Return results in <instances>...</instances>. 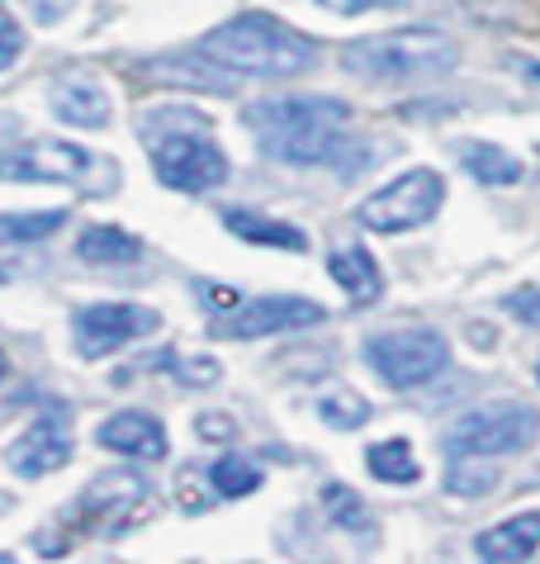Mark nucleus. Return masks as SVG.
I'll return each instance as SVG.
<instances>
[{"label": "nucleus", "instance_id": "obj_1", "mask_svg": "<svg viewBox=\"0 0 540 564\" xmlns=\"http://www.w3.org/2000/svg\"><path fill=\"white\" fill-rule=\"evenodd\" d=\"M242 119L257 133L261 152L290 166H327L352 152L346 138L352 105L337 96H270L247 105Z\"/></svg>", "mask_w": 540, "mask_h": 564}, {"label": "nucleus", "instance_id": "obj_2", "mask_svg": "<svg viewBox=\"0 0 540 564\" xmlns=\"http://www.w3.org/2000/svg\"><path fill=\"white\" fill-rule=\"evenodd\" d=\"M214 123L190 105H152L138 115V138L152 152V166L171 191H214L228 181V156L214 143Z\"/></svg>", "mask_w": 540, "mask_h": 564}, {"label": "nucleus", "instance_id": "obj_3", "mask_svg": "<svg viewBox=\"0 0 540 564\" xmlns=\"http://www.w3.org/2000/svg\"><path fill=\"white\" fill-rule=\"evenodd\" d=\"M199 48L237 76H299L317 62V43L309 34H299V29L280 24L276 14L261 10H247L237 20L209 29Z\"/></svg>", "mask_w": 540, "mask_h": 564}, {"label": "nucleus", "instance_id": "obj_4", "mask_svg": "<svg viewBox=\"0 0 540 564\" xmlns=\"http://www.w3.org/2000/svg\"><path fill=\"white\" fill-rule=\"evenodd\" d=\"M460 48L451 34L441 29H393V34H375L346 48L342 67L365 82H385V86H403V82H432V76L455 72Z\"/></svg>", "mask_w": 540, "mask_h": 564}, {"label": "nucleus", "instance_id": "obj_5", "mask_svg": "<svg viewBox=\"0 0 540 564\" xmlns=\"http://www.w3.org/2000/svg\"><path fill=\"white\" fill-rule=\"evenodd\" d=\"M6 181H57L82 195H115L119 191V162L115 156H95L62 138H34V143L14 148L0 162Z\"/></svg>", "mask_w": 540, "mask_h": 564}, {"label": "nucleus", "instance_id": "obj_6", "mask_svg": "<svg viewBox=\"0 0 540 564\" xmlns=\"http://www.w3.org/2000/svg\"><path fill=\"white\" fill-rule=\"evenodd\" d=\"M536 432L540 417L527 403H479V409L460 413L446 427V456H512V451H527L536 442Z\"/></svg>", "mask_w": 540, "mask_h": 564}, {"label": "nucleus", "instance_id": "obj_7", "mask_svg": "<svg viewBox=\"0 0 540 564\" xmlns=\"http://www.w3.org/2000/svg\"><path fill=\"white\" fill-rule=\"evenodd\" d=\"M451 360V347L436 327H389L365 341V366L393 389H418L436 380Z\"/></svg>", "mask_w": 540, "mask_h": 564}, {"label": "nucleus", "instance_id": "obj_8", "mask_svg": "<svg viewBox=\"0 0 540 564\" xmlns=\"http://www.w3.org/2000/svg\"><path fill=\"white\" fill-rule=\"evenodd\" d=\"M441 199H446V181L432 166H412L399 181H389L385 191H375L365 199L356 218L370 232H408V228H422L426 218H436Z\"/></svg>", "mask_w": 540, "mask_h": 564}, {"label": "nucleus", "instance_id": "obj_9", "mask_svg": "<svg viewBox=\"0 0 540 564\" xmlns=\"http://www.w3.org/2000/svg\"><path fill=\"white\" fill-rule=\"evenodd\" d=\"M162 327L152 308H138V304H90V308H76L72 313V337H76V351L86 360H100L109 351L129 347V341L148 337Z\"/></svg>", "mask_w": 540, "mask_h": 564}, {"label": "nucleus", "instance_id": "obj_10", "mask_svg": "<svg viewBox=\"0 0 540 564\" xmlns=\"http://www.w3.org/2000/svg\"><path fill=\"white\" fill-rule=\"evenodd\" d=\"M327 318L323 304L299 300V294H266L251 300L237 313H228L224 323H214L218 337H276V333H299V327H317Z\"/></svg>", "mask_w": 540, "mask_h": 564}, {"label": "nucleus", "instance_id": "obj_11", "mask_svg": "<svg viewBox=\"0 0 540 564\" xmlns=\"http://www.w3.org/2000/svg\"><path fill=\"white\" fill-rule=\"evenodd\" d=\"M148 503H152L148 475H138V469H105L100 479L86 484V494H82L76 508H82L86 522L119 531V527H129Z\"/></svg>", "mask_w": 540, "mask_h": 564}, {"label": "nucleus", "instance_id": "obj_12", "mask_svg": "<svg viewBox=\"0 0 540 564\" xmlns=\"http://www.w3.org/2000/svg\"><path fill=\"white\" fill-rule=\"evenodd\" d=\"M72 451L76 446H72L67 422H62V417H34L6 446V465L14 469V475H24V479H39V475H53V469L67 465Z\"/></svg>", "mask_w": 540, "mask_h": 564}, {"label": "nucleus", "instance_id": "obj_13", "mask_svg": "<svg viewBox=\"0 0 540 564\" xmlns=\"http://www.w3.org/2000/svg\"><path fill=\"white\" fill-rule=\"evenodd\" d=\"M138 72L156 86H171V90H204V96H228V90H237V72H228L224 62H214L204 48L152 57V62H142Z\"/></svg>", "mask_w": 540, "mask_h": 564}, {"label": "nucleus", "instance_id": "obj_14", "mask_svg": "<svg viewBox=\"0 0 540 564\" xmlns=\"http://www.w3.org/2000/svg\"><path fill=\"white\" fill-rule=\"evenodd\" d=\"M47 105H53V115L62 123H72V129H105V123L115 119V100L95 82H86V76H57V82L47 86Z\"/></svg>", "mask_w": 540, "mask_h": 564}, {"label": "nucleus", "instance_id": "obj_15", "mask_svg": "<svg viewBox=\"0 0 540 564\" xmlns=\"http://www.w3.org/2000/svg\"><path fill=\"white\" fill-rule=\"evenodd\" d=\"M95 442H100L105 451H119V456H133V460H162L166 456V432L162 422H156L152 413H115L100 422V432H95Z\"/></svg>", "mask_w": 540, "mask_h": 564}, {"label": "nucleus", "instance_id": "obj_16", "mask_svg": "<svg viewBox=\"0 0 540 564\" xmlns=\"http://www.w3.org/2000/svg\"><path fill=\"white\" fill-rule=\"evenodd\" d=\"M536 551H540V512L507 517V522L479 531V541H474V555L488 564H517V560H531Z\"/></svg>", "mask_w": 540, "mask_h": 564}, {"label": "nucleus", "instance_id": "obj_17", "mask_svg": "<svg viewBox=\"0 0 540 564\" xmlns=\"http://www.w3.org/2000/svg\"><path fill=\"white\" fill-rule=\"evenodd\" d=\"M224 228H233L242 242L251 247H280V252H309L304 228L280 224V218H266L257 209H224Z\"/></svg>", "mask_w": 540, "mask_h": 564}, {"label": "nucleus", "instance_id": "obj_18", "mask_svg": "<svg viewBox=\"0 0 540 564\" xmlns=\"http://www.w3.org/2000/svg\"><path fill=\"white\" fill-rule=\"evenodd\" d=\"M327 271L346 290V300H352V304H375L379 290H385V280H379V265H375V257L365 252V247H342V252H332L327 257Z\"/></svg>", "mask_w": 540, "mask_h": 564}, {"label": "nucleus", "instance_id": "obj_19", "mask_svg": "<svg viewBox=\"0 0 540 564\" xmlns=\"http://www.w3.org/2000/svg\"><path fill=\"white\" fill-rule=\"evenodd\" d=\"M76 257L90 261V265H129L142 257V242L123 228H109V224H90L76 242Z\"/></svg>", "mask_w": 540, "mask_h": 564}, {"label": "nucleus", "instance_id": "obj_20", "mask_svg": "<svg viewBox=\"0 0 540 564\" xmlns=\"http://www.w3.org/2000/svg\"><path fill=\"white\" fill-rule=\"evenodd\" d=\"M455 152H460V166L484 185H517L521 181V162L498 143H460Z\"/></svg>", "mask_w": 540, "mask_h": 564}, {"label": "nucleus", "instance_id": "obj_21", "mask_svg": "<svg viewBox=\"0 0 540 564\" xmlns=\"http://www.w3.org/2000/svg\"><path fill=\"white\" fill-rule=\"evenodd\" d=\"M365 465H370V475L385 479V484H418V479H422L418 456H412V446L403 442V436L375 442L370 451H365Z\"/></svg>", "mask_w": 540, "mask_h": 564}, {"label": "nucleus", "instance_id": "obj_22", "mask_svg": "<svg viewBox=\"0 0 540 564\" xmlns=\"http://www.w3.org/2000/svg\"><path fill=\"white\" fill-rule=\"evenodd\" d=\"M67 224L62 209H43V214H0V247H29V242H43Z\"/></svg>", "mask_w": 540, "mask_h": 564}, {"label": "nucleus", "instance_id": "obj_23", "mask_svg": "<svg viewBox=\"0 0 540 564\" xmlns=\"http://www.w3.org/2000/svg\"><path fill=\"white\" fill-rule=\"evenodd\" d=\"M317 417H323L327 427H337V432H356V427L370 422V403H365L356 389L337 384V389H327V394L317 399Z\"/></svg>", "mask_w": 540, "mask_h": 564}, {"label": "nucleus", "instance_id": "obj_24", "mask_svg": "<svg viewBox=\"0 0 540 564\" xmlns=\"http://www.w3.org/2000/svg\"><path fill=\"white\" fill-rule=\"evenodd\" d=\"M498 484V469L488 465V456H451V469H446V489L455 498H479Z\"/></svg>", "mask_w": 540, "mask_h": 564}, {"label": "nucleus", "instance_id": "obj_25", "mask_svg": "<svg viewBox=\"0 0 540 564\" xmlns=\"http://www.w3.org/2000/svg\"><path fill=\"white\" fill-rule=\"evenodd\" d=\"M209 484L224 498H247L261 489V465L247 456H224L218 465H209Z\"/></svg>", "mask_w": 540, "mask_h": 564}, {"label": "nucleus", "instance_id": "obj_26", "mask_svg": "<svg viewBox=\"0 0 540 564\" xmlns=\"http://www.w3.org/2000/svg\"><path fill=\"white\" fill-rule=\"evenodd\" d=\"M323 503H327V517L346 531H370V512H365V498L346 484H327L323 489Z\"/></svg>", "mask_w": 540, "mask_h": 564}, {"label": "nucleus", "instance_id": "obj_27", "mask_svg": "<svg viewBox=\"0 0 540 564\" xmlns=\"http://www.w3.org/2000/svg\"><path fill=\"white\" fill-rule=\"evenodd\" d=\"M162 366L176 375L181 384H195V389H209L224 380V366L214 356H176V351H162Z\"/></svg>", "mask_w": 540, "mask_h": 564}, {"label": "nucleus", "instance_id": "obj_28", "mask_svg": "<svg viewBox=\"0 0 540 564\" xmlns=\"http://www.w3.org/2000/svg\"><path fill=\"white\" fill-rule=\"evenodd\" d=\"M20 53H24V29L0 10V72H10L14 62H20Z\"/></svg>", "mask_w": 540, "mask_h": 564}, {"label": "nucleus", "instance_id": "obj_29", "mask_svg": "<svg viewBox=\"0 0 540 564\" xmlns=\"http://www.w3.org/2000/svg\"><path fill=\"white\" fill-rule=\"evenodd\" d=\"M20 6L34 14L43 29H53V24H62V20H67V14L76 10V0H20Z\"/></svg>", "mask_w": 540, "mask_h": 564}, {"label": "nucleus", "instance_id": "obj_30", "mask_svg": "<svg viewBox=\"0 0 540 564\" xmlns=\"http://www.w3.org/2000/svg\"><path fill=\"white\" fill-rule=\"evenodd\" d=\"M507 313L521 318V323H531V327H540V285H527V290L507 294Z\"/></svg>", "mask_w": 540, "mask_h": 564}, {"label": "nucleus", "instance_id": "obj_31", "mask_svg": "<svg viewBox=\"0 0 540 564\" xmlns=\"http://www.w3.org/2000/svg\"><path fill=\"white\" fill-rule=\"evenodd\" d=\"M199 436H204V442H228V436H233V417L204 413V417H199Z\"/></svg>", "mask_w": 540, "mask_h": 564}, {"label": "nucleus", "instance_id": "obj_32", "mask_svg": "<svg viewBox=\"0 0 540 564\" xmlns=\"http://www.w3.org/2000/svg\"><path fill=\"white\" fill-rule=\"evenodd\" d=\"M317 6L332 10V14H365L375 6H393V0H317Z\"/></svg>", "mask_w": 540, "mask_h": 564}, {"label": "nucleus", "instance_id": "obj_33", "mask_svg": "<svg viewBox=\"0 0 540 564\" xmlns=\"http://www.w3.org/2000/svg\"><path fill=\"white\" fill-rule=\"evenodd\" d=\"M199 294L209 300L214 308H228V304H237V294L233 290H214V285H199Z\"/></svg>", "mask_w": 540, "mask_h": 564}, {"label": "nucleus", "instance_id": "obj_34", "mask_svg": "<svg viewBox=\"0 0 540 564\" xmlns=\"http://www.w3.org/2000/svg\"><path fill=\"white\" fill-rule=\"evenodd\" d=\"M521 72H527V82L540 90V62H527V67H521Z\"/></svg>", "mask_w": 540, "mask_h": 564}, {"label": "nucleus", "instance_id": "obj_35", "mask_svg": "<svg viewBox=\"0 0 540 564\" xmlns=\"http://www.w3.org/2000/svg\"><path fill=\"white\" fill-rule=\"evenodd\" d=\"M0 380H6V351H0Z\"/></svg>", "mask_w": 540, "mask_h": 564}]
</instances>
